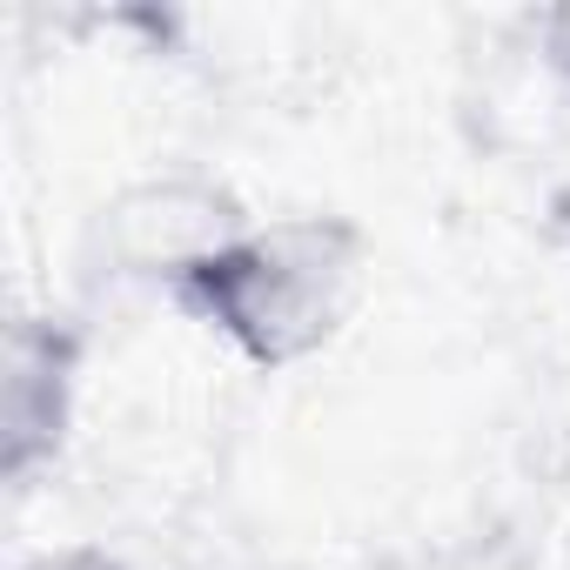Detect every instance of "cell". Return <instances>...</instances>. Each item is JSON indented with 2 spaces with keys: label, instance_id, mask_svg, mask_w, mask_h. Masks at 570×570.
I'll use <instances>...</instances> for the list:
<instances>
[{
  "label": "cell",
  "instance_id": "6da1fadb",
  "mask_svg": "<svg viewBox=\"0 0 570 570\" xmlns=\"http://www.w3.org/2000/svg\"><path fill=\"white\" fill-rule=\"evenodd\" d=\"M363 275H370V235L350 215L296 208L235 228L175 282L168 303L195 330L228 343L248 370L282 376L343 336L363 296Z\"/></svg>",
  "mask_w": 570,
  "mask_h": 570
},
{
  "label": "cell",
  "instance_id": "7a4b0ae2",
  "mask_svg": "<svg viewBox=\"0 0 570 570\" xmlns=\"http://www.w3.org/2000/svg\"><path fill=\"white\" fill-rule=\"evenodd\" d=\"M255 215L208 175H188V168L148 175V181H128L115 202H101L95 262L108 282H155L168 296L208 248H222Z\"/></svg>",
  "mask_w": 570,
  "mask_h": 570
},
{
  "label": "cell",
  "instance_id": "3957f363",
  "mask_svg": "<svg viewBox=\"0 0 570 570\" xmlns=\"http://www.w3.org/2000/svg\"><path fill=\"white\" fill-rule=\"evenodd\" d=\"M81 330L68 316L48 309H21L8 316L0 336V476L8 483H35L75 430L81 410Z\"/></svg>",
  "mask_w": 570,
  "mask_h": 570
},
{
  "label": "cell",
  "instance_id": "277c9868",
  "mask_svg": "<svg viewBox=\"0 0 570 570\" xmlns=\"http://www.w3.org/2000/svg\"><path fill=\"white\" fill-rule=\"evenodd\" d=\"M537 55H543V68L570 88V0H563V8H550V14L537 21Z\"/></svg>",
  "mask_w": 570,
  "mask_h": 570
},
{
  "label": "cell",
  "instance_id": "5b68a950",
  "mask_svg": "<svg viewBox=\"0 0 570 570\" xmlns=\"http://www.w3.org/2000/svg\"><path fill=\"white\" fill-rule=\"evenodd\" d=\"M21 570H128V563L108 557V550H95V543H68V550H41V557L21 563Z\"/></svg>",
  "mask_w": 570,
  "mask_h": 570
}]
</instances>
